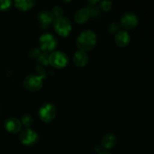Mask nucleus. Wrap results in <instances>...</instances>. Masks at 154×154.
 <instances>
[{"mask_svg":"<svg viewBox=\"0 0 154 154\" xmlns=\"http://www.w3.org/2000/svg\"><path fill=\"white\" fill-rule=\"evenodd\" d=\"M97 43V35L90 29L81 32L77 38V46L83 51H91Z\"/></svg>","mask_w":154,"mask_h":154,"instance_id":"obj_1","label":"nucleus"},{"mask_svg":"<svg viewBox=\"0 0 154 154\" xmlns=\"http://www.w3.org/2000/svg\"><path fill=\"white\" fill-rule=\"evenodd\" d=\"M53 26L57 34L62 37H67L72 29V22L66 17H61L54 19Z\"/></svg>","mask_w":154,"mask_h":154,"instance_id":"obj_2","label":"nucleus"},{"mask_svg":"<svg viewBox=\"0 0 154 154\" xmlns=\"http://www.w3.org/2000/svg\"><path fill=\"white\" fill-rule=\"evenodd\" d=\"M57 45H58L57 39L51 33H44L39 38L40 50L45 53L51 52V51H54L57 48Z\"/></svg>","mask_w":154,"mask_h":154,"instance_id":"obj_3","label":"nucleus"},{"mask_svg":"<svg viewBox=\"0 0 154 154\" xmlns=\"http://www.w3.org/2000/svg\"><path fill=\"white\" fill-rule=\"evenodd\" d=\"M57 109L54 104L46 102L40 107L38 111V116L41 120L45 123H50L56 117Z\"/></svg>","mask_w":154,"mask_h":154,"instance_id":"obj_4","label":"nucleus"},{"mask_svg":"<svg viewBox=\"0 0 154 154\" xmlns=\"http://www.w3.org/2000/svg\"><path fill=\"white\" fill-rule=\"evenodd\" d=\"M19 139L23 145L31 147L37 144L38 141V135L33 129L25 128L21 130L19 135Z\"/></svg>","mask_w":154,"mask_h":154,"instance_id":"obj_5","label":"nucleus"},{"mask_svg":"<svg viewBox=\"0 0 154 154\" xmlns=\"http://www.w3.org/2000/svg\"><path fill=\"white\" fill-rule=\"evenodd\" d=\"M69 57L62 51H54L49 55V63L57 69H63L69 64Z\"/></svg>","mask_w":154,"mask_h":154,"instance_id":"obj_6","label":"nucleus"},{"mask_svg":"<svg viewBox=\"0 0 154 154\" xmlns=\"http://www.w3.org/2000/svg\"><path fill=\"white\" fill-rule=\"evenodd\" d=\"M43 85L42 78L37 75H29L26 77L23 81V86L27 90L36 92L40 90Z\"/></svg>","mask_w":154,"mask_h":154,"instance_id":"obj_7","label":"nucleus"},{"mask_svg":"<svg viewBox=\"0 0 154 154\" xmlns=\"http://www.w3.org/2000/svg\"><path fill=\"white\" fill-rule=\"evenodd\" d=\"M138 24V18L133 12H126L120 19V26L125 29L131 30L135 29Z\"/></svg>","mask_w":154,"mask_h":154,"instance_id":"obj_8","label":"nucleus"},{"mask_svg":"<svg viewBox=\"0 0 154 154\" xmlns=\"http://www.w3.org/2000/svg\"><path fill=\"white\" fill-rule=\"evenodd\" d=\"M38 20L41 29H45L49 28L51 24L54 23V17L51 11L44 10L39 12L38 14Z\"/></svg>","mask_w":154,"mask_h":154,"instance_id":"obj_9","label":"nucleus"},{"mask_svg":"<svg viewBox=\"0 0 154 154\" xmlns=\"http://www.w3.org/2000/svg\"><path fill=\"white\" fill-rule=\"evenodd\" d=\"M21 122L19 120L14 117L7 119L4 123V126L6 130L12 134L19 132L21 130Z\"/></svg>","mask_w":154,"mask_h":154,"instance_id":"obj_10","label":"nucleus"},{"mask_svg":"<svg viewBox=\"0 0 154 154\" xmlns=\"http://www.w3.org/2000/svg\"><path fill=\"white\" fill-rule=\"evenodd\" d=\"M73 61L78 67H84L88 63V55H87L85 51H81V50L77 51L74 54Z\"/></svg>","mask_w":154,"mask_h":154,"instance_id":"obj_11","label":"nucleus"},{"mask_svg":"<svg viewBox=\"0 0 154 154\" xmlns=\"http://www.w3.org/2000/svg\"><path fill=\"white\" fill-rule=\"evenodd\" d=\"M115 42L119 47H126L129 44L131 40L130 35L125 30H120L115 35Z\"/></svg>","mask_w":154,"mask_h":154,"instance_id":"obj_12","label":"nucleus"},{"mask_svg":"<svg viewBox=\"0 0 154 154\" xmlns=\"http://www.w3.org/2000/svg\"><path fill=\"white\" fill-rule=\"evenodd\" d=\"M117 144V138L113 133H108L104 135L102 139V146L105 150L112 149Z\"/></svg>","mask_w":154,"mask_h":154,"instance_id":"obj_13","label":"nucleus"},{"mask_svg":"<svg viewBox=\"0 0 154 154\" xmlns=\"http://www.w3.org/2000/svg\"><path fill=\"white\" fill-rule=\"evenodd\" d=\"M90 13L87 8H81L76 11L75 14V20L78 24H84L90 18Z\"/></svg>","mask_w":154,"mask_h":154,"instance_id":"obj_14","label":"nucleus"},{"mask_svg":"<svg viewBox=\"0 0 154 154\" xmlns=\"http://www.w3.org/2000/svg\"><path fill=\"white\" fill-rule=\"evenodd\" d=\"M35 2L33 0H17L14 2V6L20 11H27L33 8Z\"/></svg>","mask_w":154,"mask_h":154,"instance_id":"obj_15","label":"nucleus"},{"mask_svg":"<svg viewBox=\"0 0 154 154\" xmlns=\"http://www.w3.org/2000/svg\"><path fill=\"white\" fill-rule=\"evenodd\" d=\"M21 124L26 128H29L33 124V118L30 114H25L21 117Z\"/></svg>","mask_w":154,"mask_h":154,"instance_id":"obj_16","label":"nucleus"},{"mask_svg":"<svg viewBox=\"0 0 154 154\" xmlns=\"http://www.w3.org/2000/svg\"><path fill=\"white\" fill-rule=\"evenodd\" d=\"M38 62L40 63L42 66H47L50 64L49 63V55L48 54V53H41L40 55L37 58Z\"/></svg>","mask_w":154,"mask_h":154,"instance_id":"obj_17","label":"nucleus"},{"mask_svg":"<svg viewBox=\"0 0 154 154\" xmlns=\"http://www.w3.org/2000/svg\"><path fill=\"white\" fill-rule=\"evenodd\" d=\"M120 23L116 22H113L108 26V30L111 34H117L119 31H120Z\"/></svg>","mask_w":154,"mask_h":154,"instance_id":"obj_18","label":"nucleus"},{"mask_svg":"<svg viewBox=\"0 0 154 154\" xmlns=\"http://www.w3.org/2000/svg\"><path fill=\"white\" fill-rule=\"evenodd\" d=\"M12 2L9 0H0V10L8 11L11 8Z\"/></svg>","mask_w":154,"mask_h":154,"instance_id":"obj_19","label":"nucleus"},{"mask_svg":"<svg viewBox=\"0 0 154 154\" xmlns=\"http://www.w3.org/2000/svg\"><path fill=\"white\" fill-rule=\"evenodd\" d=\"M51 13H52L54 19H56V18L61 17L62 15H63V9H62L60 7H59V6H55V7L53 8L52 12H51Z\"/></svg>","mask_w":154,"mask_h":154,"instance_id":"obj_20","label":"nucleus"},{"mask_svg":"<svg viewBox=\"0 0 154 154\" xmlns=\"http://www.w3.org/2000/svg\"><path fill=\"white\" fill-rule=\"evenodd\" d=\"M100 7L105 11H108L112 8V2L111 1H102L100 2Z\"/></svg>","mask_w":154,"mask_h":154,"instance_id":"obj_21","label":"nucleus"},{"mask_svg":"<svg viewBox=\"0 0 154 154\" xmlns=\"http://www.w3.org/2000/svg\"><path fill=\"white\" fill-rule=\"evenodd\" d=\"M41 54V50L40 48H34L30 50V51L29 52V57L33 59H37L38 57Z\"/></svg>","mask_w":154,"mask_h":154,"instance_id":"obj_22","label":"nucleus"},{"mask_svg":"<svg viewBox=\"0 0 154 154\" xmlns=\"http://www.w3.org/2000/svg\"><path fill=\"white\" fill-rule=\"evenodd\" d=\"M35 71L38 72V76L42 78V79L46 78V72L42 66H37V67L35 68Z\"/></svg>","mask_w":154,"mask_h":154,"instance_id":"obj_23","label":"nucleus"},{"mask_svg":"<svg viewBox=\"0 0 154 154\" xmlns=\"http://www.w3.org/2000/svg\"><path fill=\"white\" fill-rule=\"evenodd\" d=\"M87 10L89 11L90 15H91V16H96L99 14V10L96 7V5H90V7L87 8Z\"/></svg>","mask_w":154,"mask_h":154,"instance_id":"obj_24","label":"nucleus"},{"mask_svg":"<svg viewBox=\"0 0 154 154\" xmlns=\"http://www.w3.org/2000/svg\"><path fill=\"white\" fill-rule=\"evenodd\" d=\"M99 154H111V153H110V152L107 151V150H105V151H102V152H100V153H99Z\"/></svg>","mask_w":154,"mask_h":154,"instance_id":"obj_25","label":"nucleus"},{"mask_svg":"<svg viewBox=\"0 0 154 154\" xmlns=\"http://www.w3.org/2000/svg\"><path fill=\"white\" fill-rule=\"evenodd\" d=\"M89 2L91 4H96V3H99V1H89Z\"/></svg>","mask_w":154,"mask_h":154,"instance_id":"obj_26","label":"nucleus"}]
</instances>
